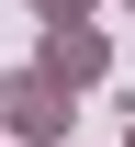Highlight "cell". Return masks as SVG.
Listing matches in <instances>:
<instances>
[{"instance_id":"cell-3","label":"cell","mask_w":135,"mask_h":147,"mask_svg":"<svg viewBox=\"0 0 135 147\" xmlns=\"http://www.w3.org/2000/svg\"><path fill=\"white\" fill-rule=\"evenodd\" d=\"M34 11H45V23H79V11H90V0H34Z\"/></svg>"},{"instance_id":"cell-2","label":"cell","mask_w":135,"mask_h":147,"mask_svg":"<svg viewBox=\"0 0 135 147\" xmlns=\"http://www.w3.org/2000/svg\"><path fill=\"white\" fill-rule=\"evenodd\" d=\"M90 68H101V34L57 23V34H45V79H90Z\"/></svg>"},{"instance_id":"cell-1","label":"cell","mask_w":135,"mask_h":147,"mask_svg":"<svg viewBox=\"0 0 135 147\" xmlns=\"http://www.w3.org/2000/svg\"><path fill=\"white\" fill-rule=\"evenodd\" d=\"M0 113H11L23 136H57L68 113H57V91H45V79H11V91H0Z\"/></svg>"}]
</instances>
